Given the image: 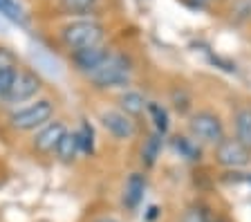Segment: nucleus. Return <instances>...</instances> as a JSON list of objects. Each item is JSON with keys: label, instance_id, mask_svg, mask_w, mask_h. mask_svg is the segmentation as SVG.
Instances as JSON below:
<instances>
[{"label": "nucleus", "instance_id": "1", "mask_svg": "<svg viewBox=\"0 0 251 222\" xmlns=\"http://www.w3.org/2000/svg\"><path fill=\"white\" fill-rule=\"evenodd\" d=\"M132 63L126 54H110L103 63L94 72L88 74V81L97 90H110V88H121V85L130 83Z\"/></svg>", "mask_w": 251, "mask_h": 222}, {"label": "nucleus", "instance_id": "21", "mask_svg": "<svg viewBox=\"0 0 251 222\" xmlns=\"http://www.w3.org/2000/svg\"><path fill=\"white\" fill-rule=\"evenodd\" d=\"M173 106H175V110L177 112H188V108H191V99H188V95L179 88V90H173Z\"/></svg>", "mask_w": 251, "mask_h": 222}, {"label": "nucleus", "instance_id": "8", "mask_svg": "<svg viewBox=\"0 0 251 222\" xmlns=\"http://www.w3.org/2000/svg\"><path fill=\"white\" fill-rule=\"evenodd\" d=\"M68 132V128H65V123L58 122V119H54V122L45 123L43 128H38V132L34 135V150L41 155H50L56 150L58 142L63 139V135Z\"/></svg>", "mask_w": 251, "mask_h": 222}, {"label": "nucleus", "instance_id": "23", "mask_svg": "<svg viewBox=\"0 0 251 222\" xmlns=\"http://www.w3.org/2000/svg\"><path fill=\"white\" fill-rule=\"evenodd\" d=\"M213 222H226V220H222V218H213Z\"/></svg>", "mask_w": 251, "mask_h": 222}, {"label": "nucleus", "instance_id": "7", "mask_svg": "<svg viewBox=\"0 0 251 222\" xmlns=\"http://www.w3.org/2000/svg\"><path fill=\"white\" fill-rule=\"evenodd\" d=\"M101 126L108 130L110 137L126 142V139H132L137 132V126L128 115H124L121 110H103L101 112Z\"/></svg>", "mask_w": 251, "mask_h": 222}, {"label": "nucleus", "instance_id": "5", "mask_svg": "<svg viewBox=\"0 0 251 222\" xmlns=\"http://www.w3.org/2000/svg\"><path fill=\"white\" fill-rule=\"evenodd\" d=\"M215 162L225 169H245L251 162V150L235 137H225L215 146Z\"/></svg>", "mask_w": 251, "mask_h": 222}, {"label": "nucleus", "instance_id": "16", "mask_svg": "<svg viewBox=\"0 0 251 222\" xmlns=\"http://www.w3.org/2000/svg\"><path fill=\"white\" fill-rule=\"evenodd\" d=\"M235 139L251 150V108H240L235 112Z\"/></svg>", "mask_w": 251, "mask_h": 222}, {"label": "nucleus", "instance_id": "11", "mask_svg": "<svg viewBox=\"0 0 251 222\" xmlns=\"http://www.w3.org/2000/svg\"><path fill=\"white\" fill-rule=\"evenodd\" d=\"M58 162L63 164H72L74 159L81 155V146H78V139H76V130H68L63 135V139L58 142L56 150H54Z\"/></svg>", "mask_w": 251, "mask_h": 222}, {"label": "nucleus", "instance_id": "20", "mask_svg": "<svg viewBox=\"0 0 251 222\" xmlns=\"http://www.w3.org/2000/svg\"><path fill=\"white\" fill-rule=\"evenodd\" d=\"M76 139H78V146H81V153L83 155H92L94 150V130L88 122H81L76 130Z\"/></svg>", "mask_w": 251, "mask_h": 222}, {"label": "nucleus", "instance_id": "9", "mask_svg": "<svg viewBox=\"0 0 251 222\" xmlns=\"http://www.w3.org/2000/svg\"><path fill=\"white\" fill-rule=\"evenodd\" d=\"M110 54H112L110 52V48L101 43V45H97V48L81 49V52H72V63L76 65L78 72H83L85 76H88L90 72H94V70L103 63Z\"/></svg>", "mask_w": 251, "mask_h": 222}, {"label": "nucleus", "instance_id": "18", "mask_svg": "<svg viewBox=\"0 0 251 222\" xmlns=\"http://www.w3.org/2000/svg\"><path fill=\"white\" fill-rule=\"evenodd\" d=\"M148 112H151L152 117V123H155V132H159V135H166L168 132V112L164 106H159V103H155V101H151L146 108Z\"/></svg>", "mask_w": 251, "mask_h": 222}, {"label": "nucleus", "instance_id": "17", "mask_svg": "<svg viewBox=\"0 0 251 222\" xmlns=\"http://www.w3.org/2000/svg\"><path fill=\"white\" fill-rule=\"evenodd\" d=\"M179 222H213V216H211L209 206L195 202V204H188L186 209H184Z\"/></svg>", "mask_w": 251, "mask_h": 222}, {"label": "nucleus", "instance_id": "10", "mask_svg": "<svg viewBox=\"0 0 251 222\" xmlns=\"http://www.w3.org/2000/svg\"><path fill=\"white\" fill-rule=\"evenodd\" d=\"M146 193V175L144 173H130L124 184V193H121V204L128 211H137Z\"/></svg>", "mask_w": 251, "mask_h": 222}, {"label": "nucleus", "instance_id": "2", "mask_svg": "<svg viewBox=\"0 0 251 222\" xmlns=\"http://www.w3.org/2000/svg\"><path fill=\"white\" fill-rule=\"evenodd\" d=\"M103 36H105V27L97 21H90V18L72 21L61 29V43L70 52L97 48V45L103 43Z\"/></svg>", "mask_w": 251, "mask_h": 222}, {"label": "nucleus", "instance_id": "24", "mask_svg": "<svg viewBox=\"0 0 251 222\" xmlns=\"http://www.w3.org/2000/svg\"><path fill=\"white\" fill-rule=\"evenodd\" d=\"M204 2H209V0H198V5H204Z\"/></svg>", "mask_w": 251, "mask_h": 222}, {"label": "nucleus", "instance_id": "12", "mask_svg": "<svg viewBox=\"0 0 251 222\" xmlns=\"http://www.w3.org/2000/svg\"><path fill=\"white\" fill-rule=\"evenodd\" d=\"M119 108L124 115L128 117H139L146 112L148 108V101L144 99V95L137 90H126L119 95Z\"/></svg>", "mask_w": 251, "mask_h": 222}, {"label": "nucleus", "instance_id": "13", "mask_svg": "<svg viewBox=\"0 0 251 222\" xmlns=\"http://www.w3.org/2000/svg\"><path fill=\"white\" fill-rule=\"evenodd\" d=\"M173 148H175V153H179V157L188 159V162H200L202 159V148L195 139L186 137V135H177V137L171 139Z\"/></svg>", "mask_w": 251, "mask_h": 222}, {"label": "nucleus", "instance_id": "14", "mask_svg": "<svg viewBox=\"0 0 251 222\" xmlns=\"http://www.w3.org/2000/svg\"><path fill=\"white\" fill-rule=\"evenodd\" d=\"M159 150H162V135L159 132H151L146 139H144V146H141V164L144 169H152L159 157Z\"/></svg>", "mask_w": 251, "mask_h": 222}, {"label": "nucleus", "instance_id": "22", "mask_svg": "<svg viewBox=\"0 0 251 222\" xmlns=\"http://www.w3.org/2000/svg\"><path fill=\"white\" fill-rule=\"evenodd\" d=\"M94 222H119L117 218H99V220H94Z\"/></svg>", "mask_w": 251, "mask_h": 222}, {"label": "nucleus", "instance_id": "15", "mask_svg": "<svg viewBox=\"0 0 251 222\" xmlns=\"http://www.w3.org/2000/svg\"><path fill=\"white\" fill-rule=\"evenodd\" d=\"M5 52H0L2 56ZM16 74H18V68L11 63V58H0V101H7L9 99V92L14 88V81H16Z\"/></svg>", "mask_w": 251, "mask_h": 222}, {"label": "nucleus", "instance_id": "19", "mask_svg": "<svg viewBox=\"0 0 251 222\" xmlns=\"http://www.w3.org/2000/svg\"><path fill=\"white\" fill-rule=\"evenodd\" d=\"M99 2L101 0H61V9L65 11V14H76V16H81V14L92 11Z\"/></svg>", "mask_w": 251, "mask_h": 222}, {"label": "nucleus", "instance_id": "25", "mask_svg": "<svg viewBox=\"0 0 251 222\" xmlns=\"http://www.w3.org/2000/svg\"><path fill=\"white\" fill-rule=\"evenodd\" d=\"M247 182H249V184H251V175H249V177H247Z\"/></svg>", "mask_w": 251, "mask_h": 222}, {"label": "nucleus", "instance_id": "6", "mask_svg": "<svg viewBox=\"0 0 251 222\" xmlns=\"http://www.w3.org/2000/svg\"><path fill=\"white\" fill-rule=\"evenodd\" d=\"M43 88V81L36 72H31L27 68H21L18 74H16V81H14V88L9 92V99L7 103L11 106H18V103H25V101L34 99V97L41 92Z\"/></svg>", "mask_w": 251, "mask_h": 222}, {"label": "nucleus", "instance_id": "3", "mask_svg": "<svg viewBox=\"0 0 251 222\" xmlns=\"http://www.w3.org/2000/svg\"><path fill=\"white\" fill-rule=\"evenodd\" d=\"M54 117V103L50 99H36L34 103L18 108L9 115V123L14 130H38L45 123L52 122Z\"/></svg>", "mask_w": 251, "mask_h": 222}, {"label": "nucleus", "instance_id": "4", "mask_svg": "<svg viewBox=\"0 0 251 222\" xmlns=\"http://www.w3.org/2000/svg\"><path fill=\"white\" fill-rule=\"evenodd\" d=\"M188 130H191V137L198 144L218 146L225 139V123H222L220 115H215L211 110L193 112L191 119H188Z\"/></svg>", "mask_w": 251, "mask_h": 222}]
</instances>
